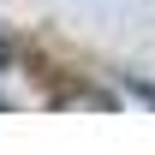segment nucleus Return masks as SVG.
I'll use <instances>...</instances> for the list:
<instances>
[{
    "label": "nucleus",
    "instance_id": "obj_1",
    "mask_svg": "<svg viewBox=\"0 0 155 155\" xmlns=\"http://www.w3.org/2000/svg\"><path fill=\"white\" fill-rule=\"evenodd\" d=\"M0 60H6V42H0Z\"/></svg>",
    "mask_w": 155,
    "mask_h": 155
},
{
    "label": "nucleus",
    "instance_id": "obj_2",
    "mask_svg": "<svg viewBox=\"0 0 155 155\" xmlns=\"http://www.w3.org/2000/svg\"><path fill=\"white\" fill-rule=\"evenodd\" d=\"M0 107H6V101H0Z\"/></svg>",
    "mask_w": 155,
    "mask_h": 155
}]
</instances>
